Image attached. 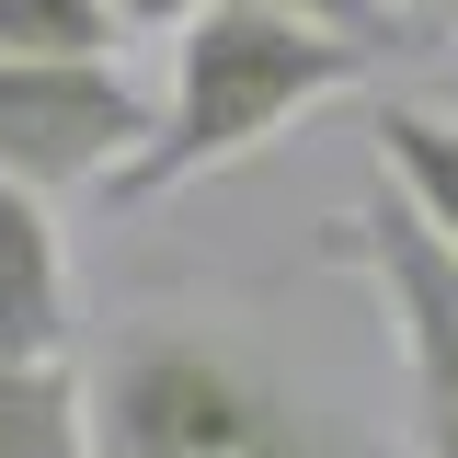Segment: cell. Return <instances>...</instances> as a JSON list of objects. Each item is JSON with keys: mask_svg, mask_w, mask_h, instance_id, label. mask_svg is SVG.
<instances>
[{"mask_svg": "<svg viewBox=\"0 0 458 458\" xmlns=\"http://www.w3.org/2000/svg\"><path fill=\"white\" fill-rule=\"evenodd\" d=\"M92 458H344L264 344L195 310H138L92 355Z\"/></svg>", "mask_w": 458, "mask_h": 458, "instance_id": "cell-1", "label": "cell"}, {"mask_svg": "<svg viewBox=\"0 0 458 458\" xmlns=\"http://www.w3.org/2000/svg\"><path fill=\"white\" fill-rule=\"evenodd\" d=\"M367 57L378 47L321 35V23H298L276 0H218V12H195V23L172 35V92H161L149 149L114 172V207L183 195V183H207V172L276 149L298 114H321L333 92L367 81Z\"/></svg>", "mask_w": 458, "mask_h": 458, "instance_id": "cell-2", "label": "cell"}, {"mask_svg": "<svg viewBox=\"0 0 458 458\" xmlns=\"http://www.w3.org/2000/svg\"><path fill=\"white\" fill-rule=\"evenodd\" d=\"M321 252H333L344 276L378 286V310H390V333H401V378H412V458H458V252L412 218L401 195L333 218V229H321Z\"/></svg>", "mask_w": 458, "mask_h": 458, "instance_id": "cell-3", "label": "cell"}, {"mask_svg": "<svg viewBox=\"0 0 458 458\" xmlns=\"http://www.w3.org/2000/svg\"><path fill=\"white\" fill-rule=\"evenodd\" d=\"M161 104L114 69V57H0V172L35 195H81L149 149Z\"/></svg>", "mask_w": 458, "mask_h": 458, "instance_id": "cell-4", "label": "cell"}, {"mask_svg": "<svg viewBox=\"0 0 458 458\" xmlns=\"http://www.w3.org/2000/svg\"><path fill=\"white\" fill-rule=\"evenodd\" d=\"M57 344H69V252H57L47 195L0 172V367L57 355Z\"/></svg>", "mask_w": 458, "mask_h": 458, "instance_id": "cell-5", "label": "cell"}, {"mask_svg": "<svg viewBox=\"0 0 458 458\" xmlns=\"http://www.w3.org/2000/svg\"><path fill=\"white\" fill-rule=\"evenodd\" d=\"M367 138H378V172H390V195H401L424 229H436L447 252H458V114L378 104V114H367Z\"/></svg>", "mask_w": 458, "mask_h": 458, "instance_id": "cell-6", "label": "cell"}, {"mask_svg": "<svg viewBox=\"0 0 458 458\" xmlns=\"http://www.w3.org/2000/svg\"><path fill=\"white\" fill-rule=\"evenodd\" d=\"M0 458H92V390L57 355L0 367Z\"/></svg>", "mask_w": 458, "mask_h": 458, "instance_id": "cell-7", "label": "cell"}, {"mask_svg": "<svg viewBox=\"0 0 458 458\" xmlns=\"http://www.w3.org/2000/svg\"><path fill=\"white\" fill-rule=\"evenodd\" d=\"M114 0H0V57H114Z\"/></svg>", "mask_w": 458, "mask_h": 458, "instance_id": "cell-8", "label": "cell"}, {"mask_svg": "<svg viewBox=\"0 0 458 458\" xmlns=\"http://www.w3.org/2000/svg\"><path fill=\"white\" fill-rule=\"evenodd\" d=\"M276 12H298V23H321V35H355V47H401V0H276Z\"/></svg>", "mask_w": 458, "mask_h": 458, "instance_id": "cell-9", "label": "cell"}, {"mask_svg": "<svg viewBox=\"0 0 458 458\" xmlns=\"http://www.w3.org/2000/svg\"><path fill=\"white\" fill-rule=\"evenodd\" d=\"M114 12H126V23H149V35H183V23H195V12H218V0H114Z\"/></svg>", "mask_w": 458, "mask_h": 458, "instance_id": "cell-10", "label": "cell"}, {"mask_svg": "<svg viewBox=\"0 0 458 458\" xmlns=\"http://www.w3.org/2000/svg\"><path fill=\"white\" fill-rule=\"evenodd\" d=\"M401 12H447V23H458V0H401Z\"/></svg>", "mask_w": 458, "mask_h": 458, "instance_id": "cell-11", "label": "cell"}]
</instances>
